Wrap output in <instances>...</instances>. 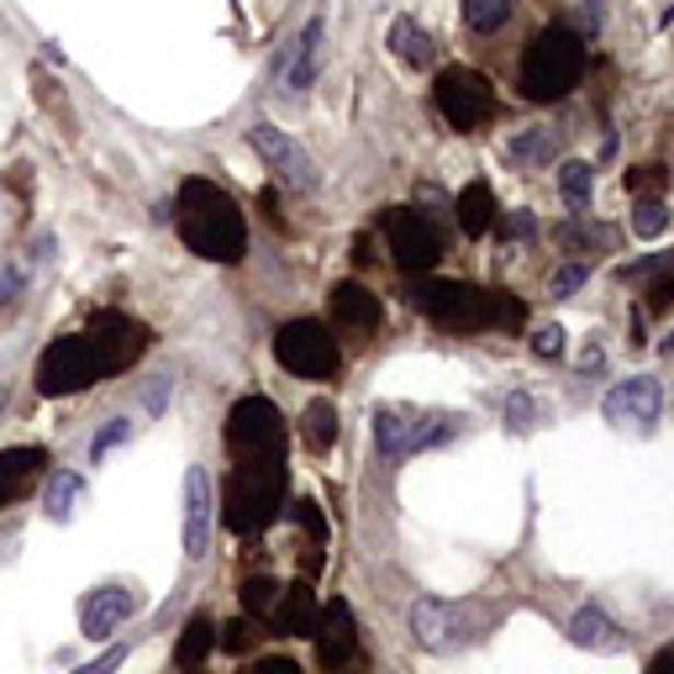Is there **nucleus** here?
<instances>
[{
    "instance_id": "nucleus-25",
    "label": "nucleus",
    "mask_w": 674,
    "mask_h": 674,
    "mask_svg": "<svg viewBox=\"0 0 674 674\" xmlns=\"http://www.w3.org/2000/svg\"><path fill=\"white\" fill-rule=\"evenodd\" d=\"M212 648H216V621L212 617H190L185 621V638H180V648H174V664H180L185 674L201 670Z\"/></svg>"
},
{
    "instance_id": "nucleus-27",
    "label": "nucleus",
    "mask_w": 674,
    "mask_h": 674,
    "mask_svg": "<svg viewBox=\"0 0 674 674\" xmlns=\"http://www.w3.org/2000/svg\"><path fill=\"white\" fill-rule=\"evenodd\" d=\"M43 464H48V454H43V448H11V454H0V501H5V495H16V490H22V480H27V475H37Z\"/></svg>"
},
{
    "instance_id": "nucleus-43",
    "label": "nucleus",
    "mask_w": 674,
    "mask_h": 674,
    "mask_svg": "<svg viewBox=\"0 0 674 674\" xmlns=\"http://www.w3.org/2000/svg\"><path fill=\"white\" fill-rule=\"evenodd\" d=\"M648 674H674V648H664V653L648 664Z\"/></svg>"
},
{
    "instance_id": "nucleus-28",
    "label": "nucleus",
    "mask_w": 674,
    "mask_h": 674,
    "mask_svg": "<svg viewBox=\"0 0 674 674\" xmlns=\"http://www.w3.org/2000/svg\"><path fill=\"white\" fill-rule=\"evenodd\" d=\"M559 190H564L569 212H591V190H595V169L585 159H569L559 169Z\"/></svg>"
},
{
    "instance_id": "nucleus-4",
    "label": "nucleus",
    "mask_w": 674,
    "mask_h": 674,
    "mask_svg": "<svg viewBox=\"0 0 674 674\" xmlns=\"http://www.w3.org/2000/svg\"><path fill=\"white\" fill-rule=\"evenodd\" d=\"M585 80V37L569 27H548L522 54V95L527 101H564Z\"/></svg>"
},
{
    "instance_id": "nucleus-11",
    "label": "nucleus",
    "mask_w": 674,
    "mask_h": 674,
    "mask_svg": "<svg viewBox=\"0 0 674 674\" xmlns=\"http://www.w3.org/2000/svg\"><path fill=\"white\" fill-rule=\"evenodd\" d=\"M385 238H390V253H396V264H401L405 274H427L432 264L443 259L437 227H432L422 212H411V206L385 212Z\"/></svg>"
},
{
    "instance_id": "nucleus-2",
    "label": "nucleus",
    "mask_w": 674,
    "mask_h": 674,
    "mask_svg": "<svg viewBox=\"0 0 674 674\" xmlns=\"http://www.w3.org/2000/svg\"><path fill=\"white\" fill-rule=\"evenodd\" d=\"M411 306L427 311L432 322L459 327V332H480V327H522V300L490 296V290H475L464 279H416L411 285Z\"/></svg>"
},
{
    "instance_id": "nucleus-7",
    "label": "nucleus",
    "mask_w": 674,
    "mask_h": 674,
    "mask_svg": "<svg viewBox=\"0 0 674 674\" xmlns=\"http://www.w3.org/2000/svg\"><path fill=\"white\" fill-rule=\"evenodd\" d=\"M274 358H279V369H290L296 379H332L338 375V338L322 322L300 317V322L279 327Z\"/></svg>"
},
{
    "instance_id": "nucleus-46",
    "label": "nucleus",
    "mask_w": 674,
    "mask_h": 674,
    "mask_svg": "<svg viewBox=\"0 0 674 674\" xmlns=\"http://www.w3.org/2000/svg\"><path fill=\"white\" fill-rule=\"evenodd\" d=\"M338 674H349V670H338Z\"/></svg>"
},
{
    "instance_id": "nucleus-6",
    "label": "nucleus",
    "mask_w": 674,
    "mask_h": 674,
    "mask_svg": "<svg viewBox=\"0 0 674 674\" xmlns=\"http://www.w3.org/2000/svg\"><path fill=\"white\" fill-rule=\"evenodd\" d=\"M101 375V358H95V343H90V332H69V338H58L43 349L37 358V390L43 396H75V390H90Z\"/></svg>"
},
{
    "instance_id": "nucleus-35",
    "label": "nucleus",
    "mask_w": 674,
    "mask_h": 674,
    "mask_svg": "<svg viewBox=\"0 0 674 674\" xmlns=\"http://www.w3.org/2000/svg\"><path fill=\"white\" fill-rule=\"evenodd\" d=\"M533 353H538V358H559V353H564V327H538V332H533Z\"/></svg>"
},
{
    "instance_id": "nucleus-8",
    "label": "nucleus",
    "mask_w": 674,
    "mask_h": 674,
    "mask_svg": "<svg viewBox=\"0 0 674 674\" xmlns=\"http://www.w3.org/2000/svg\"><path fill=\"white\" fill-rule=\"evenodd\" d=\"M480 621H485L480 606H454V601L422 595L411 606V638L422 648H432V653H454V648H464L480 632Z\"/></svg>"
},
{
    "instance_id": "nucleus-10",
    "label": "nucleus",
    "mask_w": 674,
    "mask_h": 674,
    "mask_svg": "<svg viewBox=\"0 0 674 674\" xmlns=\"http://www.w3.org/2000/svg\"><path fill=\"white\" fill-rule=\"evenodd\" d=\"M448 422L443 416H422L411 405H379L375 411V448L385 459H401V454H416V448H437L448 443Z\"/></svg>"
},
{
    "instance_id": "nucleus-40",
    "label": "nucleus",
    "mask_w": 674,
    "mask_h": 674,
    "mask_svg": "<svg viewBox=\"0 0 674 674\" xmlns=\"http://www.w3.org/2000/svg\"><path fill=\"white\" fill-rule=\"evenodd\" d=\"M243 674H300V664L296 659H259V664L243 670Z\"/></svg>"
},
{
    "instance_id": "nucleus-18",
    "label": "nucleus",
    "mask_w": 674,
    "mask_h": 674,
    "mask_svg": "<svg viewBox=\"0 0 674 674\" xmlns=\"http://www.w3.org/2000/svg\"><path fill=\"white\" fill-rule=\"evenodd\" d=\"M317 617H322V606H317L311 585H285L279 601H274V612H270V632L274 638H311V632H317Z\"/></svg>"
},
{
    "instance_id": "nucleus-26",
    "label": "nucleus",
    "mask_w": 674,
    "mask_h": 674,
    "mask_svg": "<svg viewBox=\"0 0 674 674\" xmlns=\"http://www.w3.org/2000/svg\"><path fill=\"white\" fill-rule=\"evenodd\" d=\"M390 48H396V58H405V64H432V37L422 32V22H411V16H396L390 22Z\"/></svg>"
},
{
    "instance_id": "nucleus-14",
    "label": "nucleus",
    "mask_w": 674,
    "mask_h": 674,
    "mask_svg": "<svg viewBox=\"0 0 674 674\" xmlns=\"http://www.w3.org/2000/svg\"><path fill=\"white\" fill-rule=\"evenodd\" d=\"M659 405H664L659 379L638 375V379L612 385L606 401H601V411H606V422H617V427H653V422H659Z\"/></svg>"
},
{
    "instance_id": "nucleus-39",
    "label": "nucleus",
    "mask_w": 674,
    "mask_h": 674,
    "mask_svg": "<svg viewBox=\"0 0 674 674\" xmlns=\"http://www.w3.org/2000/svg\"><path fill=\"white\" fill-rule=\"evenodd\" d=\"M122 664H127V648H111V653H101L95 664H84L75 674H111V670H122Z\"/></svg>"
},
{
    "instance_id": "nucleus-3",
    "label": "nucleus",
    "mask_w": 674,
    "mask_h": 674,
    "mask_svg": "<svg viewBox=\"0 0 674 674\" xmlns=\"http://www.w3.org/2000/svg\"><path fill=\"white\" fill-rule=\"evenodd\" d=\"M279 506H285V459H243L221 490V522L238 538L264 533Z\"/></svg>"
},
{
    "instance_id": "nucleus-34",
    "label": "nucleus",
    "mask_w": 674,
    "mask_h": 674,
    "mask_svg": "<svg viewBox=\"0 0 674 674\" xmlns=\"http://www.w3.org/2000/svg\"><path fill=\"white\" fill-rule=\"evenodd\" d=\"M127 437H133V422H127V416H116V422L101 427V437L90 443V459H106L111 448H116V443H127Z\"/></svg>"
},
{
    "instance_id": "nucleus-9",
    "label": "nucleus",
    "mask_w": 674,
    "mask_h": 674,
    "mask_svg": "<svg viewBox=\"0 0 674 674\" xmlns=\"http://www.w3.org/2000/svg\"><path fill=\"white\" fill-rule=\"evenodd\" d=\"M432 101H437V111H443L448 127L475 133L480 122H490V111H495V90H490V80L475 75V69H443L437 84H432Z\"/></svg>"
},
{
    "instance_id": "nucleus-44",
    "label": "nucleus",
    "mask_w": 674,
    "mask_h": 674,
    "mask_svg": "<svg viewBox=\"0 0 674 674\" xmlns=\"http://www.w3.org/2000/svg\"><path fill=\"white\" fill-rule=\"evenodd\" d=\"M670 296H674V279H659V285H653V306L664 311V306H670Z\"/></svg>"
},
{
    "instance_id": "nucleus-20",
    "label": "nucleus",
    "mask_w": 674,
    "mask_h": 674,
    "mask_svg": "<svg viewBox=\"0 0 674 674\" xmlns=\"http://www.w3.org/2000/svg\"><path fill=\"white\" fill-rule=\"evenodd\" d=\"M327 37V22L322 16H311L306 27H300V43H296V58H290V69H285V90H306V84L322 75V43Z\"/></svg>"
},
{
    "instance_id": "nucleus-12",
    "label": "nucleus",
    "mask_w": 674,
    "mask_h": 674,
    "mask_svg": "<svg viewBox=\"0 0 674 674\" xmlns=\"http://www.w3.org/2000/svg\"><path fill=\"white\" fill-rule=\"evenodd\" d=\"M248 148L264 159V169H274V180H285L290 190H317V163L290 133L259 122V127H248Z\"/></svg>"
},
{
    "instance_id": "nucleus-5",
    "label": "nucleus",
    "mask_w": 674,
    "mask_h": 674,
    "mask_svg": "<svg viewBox=\"0 0 674 674\" xmlns=\"http://www.w3.org/2000/svg\"><path fill=\"white\" fill-rule=\"evenodd\" d=\"M285 416L274 411V401L264 396H243V401L232 405V416H227V448L243 459H285Z\"/></svg>"
},
{
    "instance_id": "nucleus-38",
    "label": "nucleus",
    "mask_w": 674,
    "mask_h": 674,
    "mask_svg": "<svg viewBox=\"0 0 674 674\" xmlns=\"http://www.w3.org/2000/svg\"><path fill=\"white\" fill-rule=\"evenodd\" d=\"M585 279H591V270H585V264H569V270H559V274H553V285H548V296H569V290H580Z\"/></svg>"
},
{
    "instance_id": "nucleus-41",
    "label": "nucleus",
    "mask_w": 674,
    "mask_h": 674,
    "mask_svg": "<svg viewBox=\"0 0 674 674\" xmlns=\"http://www.w3.org/2000/svg\"><path fill=\"white\" fill-rule=\"evenodd\" d=\"M664 185V174L659 169H638V174H627V190H659Z\"/></svg>"
},
{
    "instance_id": "nucleus-17",
    "label": "nucleus",
    "mask_w": 674,
    "mask_h": 674,
    "mask_svg": "<svg viewBox=\"0 0 674 674\" xmlns=\"http://www.w3.org/2000/svg\"><path fill=\"white\" fill-rule=\"evenodd\" d=\"M133 612H137V595L127 591V585H101V591H90L80 606L84 638H111Z\"/></svg>"
},
{
    "instance_id": "nucleus-42",
    "label": "nucleus",
    "mask_w": 674,
    "mask_h": 674,
    "mask_svg": "<svg viewBox=\"0 0 674 674\" xmlns=\"http://www.w3.org/2000/svg\"><path fill=\"white\" fill-rule=\"evenodd\" d=\"M506 232H512V238H527V232H533V216H506Z\"/></svg>"
},
{
    "instance_id": "nucleus-45",
    "label": "nucleus",
    "mask_w": 674,
    "mask_h": 674,
    "mask_svg": "<svg viewBox=\"0 0 674 674\" xmlns=\"http://www.w3.org/2000/svg\"><path fill=\"white\" fill-rule=\"evenodd\" d=\"M601 364H606V358H601V349H585V358H580V369L591 375V369H601Z\"/></svg>"
},
{
    "instance_id": "nucleus-1",
    "label": "nucleus",
    "mask_w": 674,
    "mask_h": 674,
    "mask_svg": "<svg viewBox=\"0 0 674 674\" xmlns=\"http://www.w3.org/2000/svg\"><path fill=\"white\" fill-rule=\"evenodd\" d=\"M180 238L190 253L212 259V264H238L248 253V221L238 201L212 180H185L180 185Z\"/></svg>"
},
{
    "instance_id": "nucleus-29",
    "label": "nucleus",
    "mask_w": 674,
    "mask_h": 674,
    "mask_svg": "<svg viewBox=\"0 0 674 674\" xmlns=\"http://www.w3.org/2000/svg\"><path fill=\"white\" fill-rule=\"evenodd\" d=\"M512 16V0H464V27L469 32H495Z\"/></svg>"
},
{
    "instance_id": "nucleus-37",
    "label": "nucleus",
    "mask_w": 674,
    "mask_h": 674,
    "mask_svg": "<svg viewBox=\"0 0 674 674\" xmlns=\"http://www.w3.org/2000/svg\"><path fill=\"white\" fill-rule=\"evenodd\" d=\"M221 632H227V638H221V648H227V653H248V643H253V638H259V627H253V621H232V627H221Z\"/></svg>"
},
{
    "instance_id": "nucleus-32",
    "label": "nucleus",
    "mask_w": 674,
    "mask_h": 674,
    "mask_svg": "<svg viewBox=\"0 0 674 674\" xmlns=\"http://www.w3.org/2000/svg\"><path fill=\"white\" fill-rule=\"evenodd\" d=\"M274 601H279V585H274V580H248L243 585V612L253 621H270Z\"/></svg>"
},
{
    "instance_id": "nucleus-19",
    "label": "nucleus",
    "mask_w": 674,
    "mask_h": 674,
    "mask_svg": "<svg viewBox=\"0 0 674 674\" xmlns=\"http://www.w3.org/2000/svg\"><path fill=\"white\" fill-rule=\"evenodd\" d=\"M327 306H332V322L349 327V332H369V327H379V296L375 290H364V285H353V279L332 285Z\"/></svg>"
},
{
    "instance_id": "nucleus-21",
    "label": "nucleus",
    "mask_w": 674,
    "mask_h": 674,
    "mask_svg": "<svg viewBox=\"0 0 674 674\" xmlns=\"http://www.w3.org/2000/svg\"><path fill=\"white\" fill-rule=\"evenodd\" d=\"M569 643L574 648H591V653H621V638L617 621L606 617L601 606H585V612H574V621H569Z\"/></svg>"
},
{
    "instance_id": "nucleus-24",
    "label": "nucleus",
    "mask_w": 674,
    "mask_h": 674,
    "mask_svg": "<svg viewBox=\"0 0 674 674\" xmlns=\"http://www.w3.org/2000/svg\"><path fill=\"white\" fill-rule=\"evenodd\" d=\"M490 221H495V195H490V185H485V180L464 185V195H459V227L469 232V238H480V232H490Z\"/></svg>"
},
{
    "instance_id": "nucleus-22",
    "label": "nucleus",
    "mask_w": 674,
    "mask_h": 674,
    "mask_svg": "<svg viewBox=\"0 0 674 674\" xmlns=\"http://www.w3.org/2000/svg\"><path fill=\"white\" fill-rule=\"evenodd\" d=\"M80 501H84V475H75V469H54V475L43 480V512L54 516V522H69Z\"/></svg>"
},
{
    "instance_id": "nucleus-36",
    "label": "nucleus",
    "mask_w": 674,
    "mask_h": 674,
    "mask_svg": "<svg viewBox=\"0 0 674 674\" xmlns=\"http://www.w3.org/2000/svg\"><path fill=\"white\" fill-rule=\"evenodd\" d=\"M296 522L311 533V542L322 548V542H327V522H322V512H317V501H296Z\"/></svg>"
},
{
    "instance_id": "nucleus-33",
    "label": "nucleus",
    "mask_w": 674,
    "mask_h": 674,
    "mask_svg": "<svg viewBox=\"0 0 674 674\" xmlns=\"http://www.w3.org/2000/svg\"><path fill=\"white\" fill-rule=\"evenodd\" d=\"M664 227H670V212H664L659 201H643V206L632 212V232H638V238H659Z\"/></svg>"
},
{
    "instance_id": "nucleus-15",
    "label": "nucleus",
    "mask_w": 674,
    "mask_h": 674,
    "mask_svg": "<svg viewBox=\"0 0 674 674\" xmlns=\"http://www.w3.org/2000/svg\"><path fill=\"white\" fill-rule=\"evenodd\" d=\"M212 475L201 469V464H190L185 475V559L190 564H201L206 553H212Z\"/></svg>"
},
{
    "instance_id": "nucleus-31",
    "label": "nucleus",
    "mask_w": 674,
    "mask_h": 674,
    "mask_svg": "<svg viewBox=\"0 0 674 674\" xmlns=\"http://www.w3.org/2000/svg\"><path fill=\"white\" fill-rule=\"evenodd\" d=\"M501 416H506V422H512L516 432H533V427L542 422V416H548V411H542V405L533 401L527 390H512V396H506V405H501Z\"/></svg>"
},
{
    "instance_id": "nucleus-13",
    "label": "nucleus",
    "mask_w": 674,
    "mask_h": 674,
    "mask_svg": "<svg viewBox=\"0 0 674 674\" xmlns=\"http://www.w3.org/2000/svg\"><path fill=\"white\" fill-rule=\"evenodd\" d=\"M84 332H90V343H95L101 375H122L137 353L148 349V332H142V322L122 317V311H101V317H90V327H84Z\"/></svg>"
},
{
    "instance_id": "nucleus-23",
    "label": "nucleus",
    "mask_w": 674,
    "mask_h": 674,
    "mask_svg": "<svg viewBox=\"0 0 674 674\" xmlns=\"http://www.w3.org/2000/svg\"><path fill=\"white\" fill-rule=\"evenodd\" d=\"M300 443L311 448V454H327L332 443H338V405L332 401H311L300 411Z\"/></svg>"
},
{
    "instance_id": "nucleus-16",
    "label": "nucleus",
    "mask_w": 674,
    "mask_h": 674,
    "mask_svg": "<svg viewBox=\"0 0 674 674\" xmlns=\"http://www.w3.org/2000/svg\"><path fill=\"white\" fill-rule=\"evenodd\" d=\"M317 659H322L327 670L338 674V670H349L353 664V653H358V632H353V612H349V601H327L322 606V617H317Z\"/></svg>"
},
{
    "instance_id": "nucleus-30",
    "label": "nucleus",
    "mask_w": 674,
    "mask_h": 674,
    "mask_svg": "<svg viewBox=\"0 0 674 674\" xmlns=\"http://www.w3.org/2000/svg\"><path fill=\"white\" fill-rule=\"evenodd\" d=\"M553 153V133L548 127H533V133H516L512 142H506V159L512 163H538Z\"/></svg>"
}]
</instances>
